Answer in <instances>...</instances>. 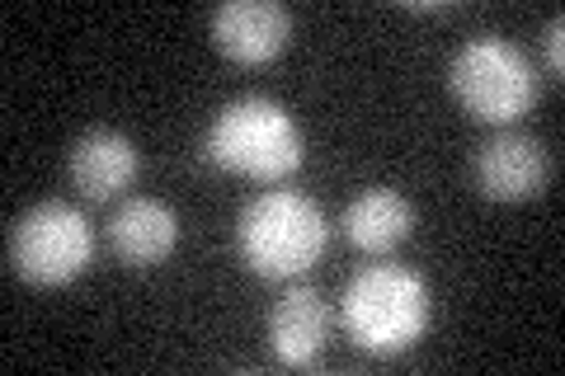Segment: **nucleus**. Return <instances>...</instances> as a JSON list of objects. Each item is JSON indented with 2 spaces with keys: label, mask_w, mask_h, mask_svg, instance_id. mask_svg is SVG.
<instances>
[{
  "label": "nucleus",
  "mask_w": 565,
  "mask_h": 376,
  "mask_svg": "<svg viewBox=\"0 0 565 376\" xmlns=\"http://www.w3.org/2000/svg\"><path fill=\"white\" fill-rule=\"evenodd\" d=\"M429 311H434L429 282L401 264L363 268L340 301V320L349 339L363 353H377V357H396L405 348H415L424 330H429Z\"/></svg>",
  "instance_id": "f257e3e1"
},
{
  "label": "nucleus",
  "mask_w": 565,
  "mask_h": 376,
  "mask_svg": "<svg viewBox=\"0 0 565 376\" xmlns=\"http://www.w3.org/2000/svg\"><path fill=\"white\" fill-rule=\"evenodd\" d=\"M203 151L226 174L255 179V184H282L302 165V132L282 104L245 95L212 118Z\"/></svg>",
  "instance_id": "f03ea898"
},
{
  "label": "nucleus",
  "mask_w": 565,
  "mask_h": 376,
  "mask_svg": "<svg viewBox=\"0 0 565 376\" xmlns=\"http://www.w3.org/2000/svg\"><path fill=\"white\" fill-rule=\"evenodd\" d=\"M330 222L311 198L292 189H269L241 212L236 249L259 278H297L326 255Z\"/></svg>",
  "instance_id": "7ed1b4c3"
},
{
  "label": "nucleus",
  "mask_w": 565,
  "mask_h": 376,
  "mask_svg": "<svg viewBox=\"0 0 565 376\" xmlns=\"http://www.w3.org/2000/svg\"><path fill=\"white\" fill-rule=\"evenodd\" d=\"M448 85L471 118L494 122V128L519 122L537 99L533 66L523 62V52L514 43L494 39V33L457 47V57L448 66Z\"/></svg>",
  "instance_id": "20e7f679"
},
{
  "label": "nucleus",
  "mask_w": 565,
  "mask_h": 376,
  "mask_svg": "<svg viewBox=\"0 0 565 376\" xmlns=\"http://www.w3.org/2000/svg\"><path fill=\"white\" fill-rule=\"evenodd\" d=\"M95 259V230L71 203H39L10 226V268L33 288H66Z\"/></svg>",
  "instance_id": "39448f33"
},
{
  "label": "nucleus",
  "mask_w": 565,
  "mask_h": 376,
  "mask_svg": "<svg viewBox=\"0 0 565 376\" xmlns=\"http://www.w3.org/2000/svg\"><path fill=\"white\" fill-rule=\"evenodd\" d=\"M552 179V155L537 137L500 132L476 151V189L490 203H527L537 198Z\"/></svg>",
  "instance_id": "423d86ee"
},
{
  "label": "nucleus",
  "mask_w": 565,
  "mask_h": 376,
  "mask_svg": "<svg viewBox=\"0 0 565 376\" xmlns=\"http://www.w3.org/2000/svg\"><path fill=\"white\" fill-rule=\"evenodd\" d=\"M292 39V14L274 0H226L212 14V43L226 62L264 66L274 62Z\"/></svg>",
  "instance_id": "0eeeda50"
},
{
  "label": "nucleus",
  "mask_w": 565,
  "mask_h": 376,
  "mask_svg": "<svg viewBox=\"0 0 565 376\" xmlns=\"http://www.w3.org/2000/svg\"><path fill=\"white\" fill-rule=\"evenodd\" d=\"M109 245L122 264L151 268L180 245V217L161 198H128L109 217Z\"/></svg>",
  "instance_id": "6e6552de"
},
{
  "label": "nucleus",
  "mask_w": 565,
  "mask_h": 376,
  "mask_svg": "<svg viewBox=\"0 0 565 376\" xmlns=\"http://www.w3.org/2000/svg\"><path fill=\"white\" fill-rule=\"evenodd\" d=\"M137 170H141V155L122 132L95 128L71 147V184L95 203L118 198V193L137 179Z\"/></svg>",
  "instance_id": "1a4fd4ad"
},
{
  "label": "nucleus",
  "mask_w": 565,
  "mask_h": 376,
  "mask_svg": "<svg viewBox=\"0 0 565 376\" xmlns=\"http://www.w3.org/2000/svg\"><path fill=\"white\" fill-rule=\"evenodd\" d=\"M330 339V311L321 292L292 288L269 311V348L282 367H311Z\"/></svg>",
  "instance_id": "9d476101"
},
{
  "label": "nucleus",
  "mask_w": 565,
  "mask_h": 376,
  "mask_svg": "<svg viewBox=\"0 0 565 376\" xmlns=\"http://www.w3.org/2000/svg\"><path fill=\"white\" fill-rule=\"evenodd\" d=\"M415 212L396 189H367L344 207V236L363 255H392L396 245L411 240Z\"/></svg>",
  "instance_id": "9b49d317"
},
{
  "label": "nucleus",
  "mask_w": 565,
  "mask_h": 376,
  "mask_svg": "<svg viewBox=\"0 0 565 376\" xmlns=\"http://www.w3.org/2000/svg\"><path fill=\"white\" fill-rule=\"evenodd\" d=\"M561 39H565V20L556 14V20L546 24V33H542V52H546V71H552V76L565 71V43Z\"/></svg>",
  "instance_id": "f8f14e48"
}]
</instances>
